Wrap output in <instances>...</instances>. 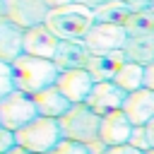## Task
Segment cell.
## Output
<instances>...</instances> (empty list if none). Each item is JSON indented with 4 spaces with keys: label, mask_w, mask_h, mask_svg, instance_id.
Returning a JSON list of instances; mask_svg holds the SVG:
<instances>
[{
    "label": "cell",
    "mask_w": 154,
    "mask_h": 154,
    "mask_svg": "<svg viewBox=\"0 0 154 154\" xmlns=\"http://www.w3.org/2000/svg\"><path fill=\"white\" fill-rule=\"evenodd\" d=\"M125 99H128V91H123L113 79L111 82H96L89 99H87V106H91L99 116H106L113 111H123Z\"/></svg>",
    "instance_id": "9c48e42d"
},
{
    "label": "cell",
    "mask_w": 154,
    "mask_h": 154,
    "mask_svg": "<svg viewBox=\"0 0 154 154\" xmlns=\"http://www.w3.org/2000/svg\"><path fill=\"white\" fill-rule=\"evenodd\" d=\"M75 2H79V5H87V7L96 10L99 5H103V2H111V0H75Z\"/></svg>",
    "instance_id": "4316f807"
},
{
    "label": "cell",
    "mask_w": 154,
    "mask_h": 154,
    "mask_svg": "<svg viewBox=\"0 0 154 154\" xmlns=\"http://www.w3.org/2000/svg\"><path fill=\"white\" fill-rule=\"evenodd\" d=\"M103 154H144V152H140V149H135L130 144H120V147H108Z\"/></svg>",
    "instance_id": "d4e9b609"
},
{
    "label": "cell",
    "mask_w": 154,
    "mask_h": 154,
    "mask_svg": "<svg viewBox=\"0 0 154 154\" xmlns=\"http://www.w3.org/2000/svg\"><path fill=\"white\" fill-rule=\"evenodd\" d=\"M48 154H91V152H89V147L82 144V142H75V140H60L58 147H55L53 152H48Z\"/></svg>",
    "instance_id": "603a6c76"
},
{
    "label": "cell",
    "mask_w": 154,
    "mask_h": 154,
    "mask_svg": "<svg viewBox=\"0 0 154 154\" xmlns=\"http://www.w3.org/2000/svg\"><path fill=\"white\" fill-rule=\"evenodd\" d=\"M113 82H116L123 91H128V94L142 89V87H144V65H140V63H130V60H128V63L118 70V75H116Z\"/></svg>",
    "instance_id": "d6986e66"
},
{
    "label": "cell",
    "mask_w": 154,
    "mask_h": 154,
    "mask_svg": "<svg viewBox=\"0 0 154 154\" xmlns=\"http://www.w3.org/2000/svg\"><path fill=\"white\" fill-rule=\"evenodd\" d=\"M48 12H51V7L46 5V0H5V5H2V17L12 19L22 29L46 24Z\"/></svg>",
    "instance_id": "52a82bcc"
},
{
    "label": "cell",
    "mask_w": 154,
    "mask_h": 154,
    "mask_svg": "<svg viewBox=\"0 0 154 154\" xmlns=\"http://www.w3.org/2000/svg\"><path fill=\"white\" fill-rule=\"evenodd\" d=\"M14 91V77H12V65L10 63H2L0 60V101Z\"/></svg>",
    "instance_id": "7402d4cb"
},
{
    "label": "cell",
    "mask_w": 154,
    "mask_h": 154,
    "mask_svg": "<svg viewBox=\"0 0 154 154\" xmlns=\"http://www.w3.org/2000/svg\"><path fill=\"white\" fill-rule=\"evenodd\" d=\"M14 135H17V144L34 154H48L63 140L58 118H46V116H36L31 123L19 128Z\"/></svg>",
    "instance_id": "277c9868"
},
{
    "label": "cell",
    "mask_w": 154,
    "mask_h": 154,
    "mask_svg": "<svg viewBox=\"0 0 154 154\" xmlns=\"http://www.w3.org/2000/svg\"><path fill=\"white\" fill-rule=\"evenodd\" d=\"M89 55H91V51L82 41H60L53 60L60 70H82V67H87Z\"/></svg>",
    "instance_id": "9a60e30c"
},
{
    "label": "cell",
    "mask_w": 154,
    "mask_h": 154,
    "mask_svg": "<svg viewBox=\"0 0 154 154\" xmlns=\"http://www.w3.org/2000/svg\"><path fill=\"white\" fill-rule=\"evenodd\" d=\"M58 75H60V67L51 58H36V55L22 53L12 63L14 89H19L24 94H31V96L53 87L58 82Z\"/></svg>",
    "instance_id": "6da1fadb"
},
{
    "label": "cell",
    "mask_w": 154,
    "mask_h": 154,
    "mask_svg": "<svg viewBox=\"0 0 154 154\" xmlns=\"http://www.w3.org/2000/svg\"><path fill=\"white\" fill-rule=\"evenodd\" d=\"M94 84H96V79L91 77V72L87 67H82V70H60L58 82H55V87L67 96L70 103H87Z\"/></svg>",
    "instance_id": "ba28073f"
},
{
    "label": "cell",
    "mask_w": 154,
    "mask_h": 154,
    "mask_svg": "<svg viewBox=\"0 0 154 154\" xmlns=\"http://www.w3.org/2000/svg\"><path fill=\"white\" fill-rule=\"evenodd\" d=\"M101 118L91 106L87 103H72L70 111L65 116L58 118L63 140H75L82 144H91L96 140H101Z\"/></svg>",
    "instance_id": "3957f363"
},
{
    "label": "cell",
    "mask_w": 154,
    "mask_h": 154,
    "mask_svg": "<svg viewBox=\"0 0 154 154\" xmlns=\"http://www.w3.org/2000/svg\"><path fill=\"white\" fill-rule=\"evenodd\" d=\"M128 144L135 147V149H140V152H149V149H152V142H149L147 128H144V125H135V128H132V135H130V140H128Z\"/></svg>",
    "instance_id": "44dd1931"
},
{
    "label": "cell",
    "mask_w": 154,
    "mask_h": 154,
    "mask_svg": "<svg viewBox=\"0 0 154 154\" xmlns=\"http://www.w3.org/2000/svg\"><path fill=\"white\" fill-rule=\"evenodd\" d=\"M128 34H137V31H154V12L149 7L137 10L128 22H125Z\"/></svg>",
    "instance_id": "ffe728a7"
},
{
    "label": "cell",
    "mask_w": 154,
    "mask_h": 154,
    "mask_svg": "<svg viewBox=\"0 0 154 154\" xmlns=\"http://www.w3.org/2000/svg\"><path fill=\"white\" fill-rule=\"evenodd\" d=\"M7 154H34V152H29V149H22V147L17 144V147H14V149H10Z\"/></svg>",
    "instance_id": "f546056e"
},
{
    "label": "cell",
    "mask_w": 154,
    "mask_h": 154,
    "mask_svg": "<svg viewBox=\"0 0 154 154\" xmlns=\"http://www.w3.org/2000/svg\"><path fill=\"white\" fill-rule=\"evenodd\" d=\"M36 116H38V108H36L31 94L14 89L0 101V125L12 130V132H17L26 123H31Z\"/></svg>",
    "instance_id": "5b68a950"
},
{
    "label": "cell",
    "mask_w": 154,
    "mask_h": 154,
    "mask_svg": "<svg viewBox=\"0 0 154 154\" xmlns=\"http://www.w3.org/2000/svg\"><path fill=\"white\" fill-rule=\"evenodd\" d=\"M123 51H125V58L130 63H140V65L154 63V31L128 34V43Z\"/></svg>",
    "instance_id": "e0dca14e"
},
{
    "label": "cell",
    "mask_w": 154,
    "mask_h": 154,
    "mask_svg": "<svg viewBox=\"0 0 154 154\" xmlns=\"http://www.w3.org/2000/svg\"><path fill=\"white\" fill-rule=\"evenodd\" d=\"M70 2H75V0H46V5H48L51 10H55V7H65V5H70Z\"/></svg>",
    "instance_id": "83f0119b"
},
{
    "label": "cell",
    "mask_w": 154,
    "mask_h": 154,
    "mask_svg": "<svg viewBox=\"0 0 154 154\" xmlns=\"http://www.w3.org/2000/svg\"><path fill=\"white\" fill-rule=\"evenodd\" d=\"M144 154H154V147H152V149H149V152H144Z\"/></svg>",
    "instance_id": "1f68e13d"
},
{
    "label": "cell",
    "mask_w": 154,
    "mask_h": 154,
    "mask_svg": "<svg viewBox=\"0 0 154 154\" xmlns=\"http://www.w3.org/2000/svg\"><path fill=\"white\" fill-rule=\"evenodd\" d=\"M132 128L135 125L130 123V118L123 111H113L101 118V135L99 137L106 147H120V144H128Z\"/></svg>",
    "instance_id": "8fae6325"
},
{
    "label": "cell",
    "mask_w": 154,
    "mask_h": 154,
    "mask_svg": "<svg viewBox=\"0 0 154 154\" xmlns=\"http://www.w3.org/2000/svg\"><path fill=\"white\" fill-rule=\"evenodd\" d=\"M82 43L91 53H111V51H123L128 43V29L123 24H101L96 22L89 34L82 38Z\"/></svg>",
    "instance_id": "8992f818"
},
{
    "label": "cell",
    "mask_w": 154,
    "mask_h": 154,
    "mask_svg": "<svg viewBox=\"0 0 154 154\" xmlns=\"http://www.w3.org/2000/svg\"><path fill=\"white\" fill-rule=\"evenodd\" d=\"M24 34L26 29H22L19 24L0 14V60L2 63L12 65L24 53Z\"/></svg>",
    "instance_id": "7c38bea8"
},
{
    "label": "cell",
    "mask_w": 154,
    "mask_h": 154,
    "mask_svg": "<svg viewBox=\"0 0 154 154\" xmlns=\"http://www.w3.org/2000/svg\"><path fill=\"white\" fill-rule=\"evenodd\" d=\"M2 5H5V0H0V14H2Z\"/></svg>",
    "instance_id": "4dcf8cb0"
},
{
    "label": "cell",
    "mask_w": 154,
    "mask_h": 154,
    "mask_svg": "<svg viewBox=\"0 0 154 154\" xmlns=\"http://www.w3.org/2000/svg\"><path fill=\"white\" fill-rule=\"evenodd\" d=\"M144 128H147V135H149V142H152V147H154V118H152V120H149V123H147Z\"/></svg>",
    "instance_id": "f1b7e54d"
},
{
    "label": "cell",
    "mask_w": 154,
    "mask_h": 154,
    "mask_svg": "<svg viewBox=\"0 0 154 154\" xmlns=\"http://www.w3.org/2000/svg\"><path fill=\"white\" fill-rule=\"evenodd\" d=\"M123 113L130 118L132 125H147L154 118V91L142 87L132 94H128L123 103Z\"/></svg>",
    "instance_id": "4fadbf2b"
},
{
    "label": "cell",
    "mask_w": 154,
    "mask_h": 154,
    "mask_svg": "<svg viewBox=\"0 0 154 154\" xmlns=\"http://www.w3.org/2000/svg\"><path fill=\"white\" fill-rule=\"evenodd\" d=\"M128 63L125 58V51H111V53H91L89 55V63H87V70L91 72V77L96 82H111L116 79L118 70Z\"/></svg>",
    "instance_id": "5bb4252c"
},
{
    "label": "cell",
    "mask_w": 154,
    "mask_h": 154,
    "mask_svg": "<svg viewBox=\"0 0 154 154\" xmlns=\"http://www.w3.org/2000/svg\"><path fill=\"white\" fill-rule=\"evenodd\" d=\"M14 147H17V135L12 130H7V128L0 125V154H7Z\"/></svg>",
    "instance_id": "cb8c5ba5"
},
{
    "label": "cell",
    "mask_w": 154,
    "mask_h": 154,
    "mask_svg": "<svg viewBox=\"0 0 154 154\" xmlns=\"http://www.w3.org/2000/svg\"><path fill=\"white\" fill-rule=\"evenodd\" d=\"M58 46H60V38L46 26V24H38V26H31L26 29L24 34V53L26 55H36V58H55L58 53Z\"/></svg>",
    "instance_id": "30bf717a"
},
{
    "label": "cell",
    "mask_w": 154,
    "mask_h": 154,
    "mask_svg": "<svg viewBox=\"0 0 154 154\" xmlns=\"http://www.w3.org/2000/svg\"><path fill=\"white\" fill-rule=\"evenodd\" d=\"M34 103H36V108H38V116H46V118H60V116H65L67 111H70V101H67V96L53 84V87H48V89H43V91H38V94H34Z\"/></svg>",
    "instance_id": "2e32d148"
},
{
    "label": "cell",
    "mask_w": 154,
    "mask_h": 154,
    "mask_svg": "<svg viewBox=\"0 0 154 154\" xmlns=\"http://www.w3.org/2000/svg\"><path fill=\"white\" fill-rule=\"evenodd\" d=\"M144 87L154 91V63L144 65Z\"/></svg>",
    "instance_id": "484cf974"
},
{
    "label": "cell",
    "mask_w": 154,
    "mask_h": 154,
    "mask_svg": "<svg viewBox=\"0 0 154 154\" xmlns=\"http://www.w3.org/2000/svg\"><path fill=\"white\" fill-rule=\"evenodd\" d=\"M137 10H144V7H135L128 0H111V2H103L94 10V19L101 24H123L125 26V22Z\"/></svg>",
    "instance_id": "ac0fdd59"
},
{
    "label": "cell",
    "mask_w": 154,
    "mask_h": 154,
    "mask_svg": "<svg viewBox=\"0 0 154 154\" xmlns=\"http://www.w3.org/2000/svg\"><path fill=\"white\" fill-rule=\"evenodd\" d=\"M96 24L94 10L79 2H70L65 7H55L46 17V26L60 38V41H82L89 29Z\"/></svg>",
    "instance_id": "7a4b0ae2"
}]
</instances>
